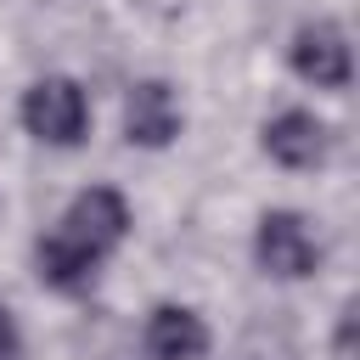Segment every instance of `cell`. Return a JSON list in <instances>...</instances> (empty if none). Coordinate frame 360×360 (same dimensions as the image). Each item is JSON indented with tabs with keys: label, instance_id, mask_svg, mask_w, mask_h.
<instances>
[{
	"label": "cell",
	"instance_id": "cell-6",
	"mask_svg": "<svg viewBox=\"0 0 360 360\" xmlns=\"http://www.w3.org/2000/svg\"><path fill=\"white\" fill-rule=\"evenodd\" d=\"M326 146H332L326 124L315 112H304V107H287V112H276L264 124V152L281 169H315V163H326Z\"/></svg>",
	"mask_w": 360,
	"mask_h": 360
},
{
	"label": "cell",
	"instance_id": "cell-10",
	"mask_svg": "<svg viewBox=\"0 0 360 360\" xmlns=\"http://www.w3.org/2000/svg\"><path fill=\"white\" fill-rule=\"evenodd\" d=\"M17 321H11V309H0V360H17Z\"/></svg>",
	"mask_w": 360,
	"mask_h": 360
},
{
	"label": "cell",
	"instance_id": "cell-3",
	"mask_svg": "<svg viewBox=\"0 0 360 360\" xmlns=\"http://www.w3.org/2000/svg\"><path fill=\"white\" fill-rule=\"evenodd\" d=\"M22 129L51 146H79L90 129V101L73 79H39L22 96Z\"/></svg>",
	"mask_w": 360,
	"mask_h": 360
},
{
	"label": "cell",
	"instance_id": "cell-5",
	"mask_svg": "<svg viewBox=\"0 0 360 360\" xmlns=\"http://www.w3.org/2000/svg\"><path fill=\"white\" fill-rule=\"evenodd\" d=\"M124 135L129 146H169L180 135V101L163 79H141L124 101Z\"/></svg>",
	"mask_w": 360,
	"mask_h": 360
},
{
	"label": "cell",
	"instance_id": "cell-1",
	"mask_svg": "<svg viewBox=\"0 0 360 360\" xmlns=\"http://www.w3.org/2000/svg\"><path fill=\"white\" fill-rule=\"evenodd\" d=\"M124 236H129V202H124L112 186L79 191V197L68 202V214L56 219V231L39 236V248H34L39 281L56 287V292H79Z\"/></svg>",
	"mask_w": 360,
	"mask_h": 360
},
{
	"label": "cell",
	"instance_id": "cell-9",
	"mask_svg": "<svg viewBox=\"0 0 360 360\" xmlns=\"http://www.w3.org/2000/svg\"><path fill=\"white\" fill-rule=\"evenodd\" d=\"M338 360H354V304H343L338 315Z\"/></svg>",
	"mask_w": 360,
	"mask_h": 360
},
{
	"label": "cell",
	"instance_id": "cell-7",
	"mask_svg": "<svg viewBox=\"0 0 360 360\" xmlns=\"http://www.w3.org/2000/svg\"><path fill=\"white\" fill-rule=\"evenodd\" d=\"M141 343H146L152 360H202V354H208V326H202V315L186 309V304H158V309L146 315Z\"/></svg>",
	"mask_w": 360,
	"mask_h": 360
},
{
	"label": "cell",
	"instance_id": "cell-8",
	"mask_svg": "<svg viewBox=\"0 0 360 360\" xmlns=\"http://www.w3.org/2000/svg\"><path fill=\"white\" fill-rule=\"evenodd\" d=\"M242 360H298V338L292 326L276 315V321H253L242 332Z\"/></svg>",
	"mask_w": 360,
	"mask_h": 360
},
{
	"label": "cell",
	"instance_id": "cell-2",
	"mask_svg": "<svg viewBox=\"0 0 360 360\" xmlns=\"http://www.w3.org/2000/svg\"><path fill=\"white\" fill-rule=\"evenodd\" d=\"M253 259H259V270L276 276V281H304V276L321 270V242H315V231H309L304 214H292V208H270V214L259 219Z\"/></svg>",
	"mask_w": 360,
	"mask_h": 360
},
{
	"label": "cell",
	"instance_id": "cell-4",
	"mask_svg": "<svg viewBox=\"0 0 360 360\" xmlns=\"http://www.w3.org/2000/svg\"><path fill=\"white\" fill-rule=\"evenodd\" d=\"M287 62H292V73L309 79L315 90H349V73H354L349 39H343L338 22H304V28L292 34V45H287Z\"/></svg>",
	"mask_w": 360,
	"mask_h": 360
}]
</instances>
